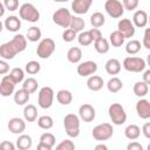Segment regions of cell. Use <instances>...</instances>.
<instances>
[{
  "instance_id": "obj_1",
  "label": "cell",
  "mask_w": 150,
  "mask_h": 150,
  "mask_svg": "<svg viewBox=\"0 0 150 150\" xmlns=\"http://www.w3.org/2000/svg\"><path fill=\"white\" fill-rule=\"evenodd\" d=\"M63 127L69 137H77L80 135V117L75 114H67L63 118Z\"/></svg>"
},
{
  "instance_id": "obj_2",
  "label": "cell",
  "mask_w": 150,
  "mask_h": 150,
  "mask_svg": "<svg viewBox=\"0 0 150 150\" xmlns=\"http://www.w3.org/2000/svg\"><path fill=\"white\" fill-rule=\"evenodd\" d=\"M112 135H114V129H112V125L110 123H101V124H97L91 130L93 138L95 141H100V142L110 139L112 137Z\"/></svg>"
},
{
  "instance_id": "obj_3",
  "label": "cell",
  "mask_w": 150,
  "mask_h": 150,
  "mask_svg": "<svg viewBox=\"0 0 150 150\" xmlns=\"http://www.w3.org/2000/svg\"><path fill=\"white\" fill-rule=\"evenodd\" d=\"M19 15H20V19L28 22H38L40 19V12L33 4H29V2H25L20 6Z\"/></svg>"
},
{
  "instance_id": "obj_4",
  "label": "cell",
  "mask_w": 150,
  "mask_h": 150,
  "mask_svg": "<svg viewBox=\"0 0 150 150\" xmlns=\"http://www.w3.org/2000/svg\"><path fill=\"white\" fill-rule=\"evenodd\" d=\"M108 114H109V117H110L112 124H115V125H122L127 121V112H125L123 105L120 103L110 104L108 108Z\"/></svg>"
},
{
  "instance_id": "obj_5",
  "label": "cell",
  "mask_w": 150,
  "mask_h": 150,
  "mask_svg": "<svg viewBox=\"0 0 150 150\" xmlns=\"http://www.w3.org/2000/svg\"><path fill=\"white\" fill-rule=\"evenodd\" d=\"M145 60L138 56H127L123 60V68L131 73H141L145 69Z\"/></svg>"
},
{
  "instance_id": "obj_6",
  "label": "cell",
  "mask_w": 150,
  "mask_h": 150,
  "mask_svg": "<svg viewBox=\"0 0 150 150\" xmlns=\"http://www.w3.org/2000/svg\"><path fill=\"white\" fill-rule=\"evenodd\" d=\"M55 50V42L50 38H45L42 39L38 47H36V54L40 59H48L52 56V54Z\"/></svg>"
},
{
  "instance_id": "obj_7",
  "label": "cell",
  "mask_w": 150,
  "mask_h": 150,
  "mask_svg": "<svg viewBox=\"0 0 150 150\" xmlns=\"http://www.w3.org/2000/svg\"><path fill=\"white\" fill-rule=\"evenodd\" d=\"M71 16L73 15L70 14L69 9H67L66 7H61L53 13V22L62 28H69Z\"/></svg>"
},
{
  "instance_id": "obj_8",
  "label": "cell",
  "mask_w": 150,
  "mask_h": 150,
  "mask_svg": "<svg viewBox=\"0 0 150 150\" xmlns=\"http://www.w3.org/2000/svg\"><path fill=\"white\" fill-rule=\"evenodd\" d=\"M54 91L50 87H42L38 94V104L42 109H49L53 105Z\"/></svg>"
},
{
  "instance_id": "obj_9",
  "label": "cell",
  "mask_w": 150,
  "mask_h": 150,
  "mask_svg": "<svg viewBox=\"0 0 150 150\" xmlns=\"http://www.w3.org/2000/svg\"><path fill=\"white\" fill-rule=\"evenodd\" d=\"M104 9L107 14L112 19L121 18L125 11L120 0H107L104 4Z\"/></svg>"
},
{
  "instance_id": "obj_10",
  "label": "cell",
  "mask_w": 150,
  "mask_h": 150,
  "mask_svg": "<svg viewBox=\"0 0 150 150\" xmlns=\"http://www.w3.org/2000/svg\"><path fill=\"white\" fill-rule=\"evenodd\" d=\"M79 117L81 121L86 122V123H89L91 121L95 120L96 117V111H95V108L89 104V103H84L82 104L80 108H79Z\"/></svg>"
},
{
  "instance_id": "obj_11",
  "label": "cell",
  "mask_w": 150,
  "mask_h": 150,
  "mask_svg": "<svg viewBox=\"0 0 150 150\" xmlns=\"http://www.w3.org/2000/svg\"><path fill=\"white\" fill-rule=\"evenodd\" d=\"M117 30L121 32L125 39H130L135 35V26L130 19H121L117 23Z\"/></svg>"
},
{
  "instance_id": "obj_12",
  "label": "cell",
  "mask_w": 150,
  "mask_h": 150,
  "mask_svg": "<svg viewBox=\"0 0 150 150\" xmlns=\"http://www.w3.org/2000/svg\"><path fill=\"white\" fill-rule=\"evenodd\" d=\"M15 82L11 79L9 75H5L0 82V95L4 97H8L14 94L15 90Z\"/></svg>"
},
{
  "instance_id": "obj_13",
  "label": "cell",
  "mask_w": 150,
  "mask_h": 150,
  "mask_svg": "<svg viewBox=\"0 0 150 150\" xmlns=\"http://www.w3.org/2000/svg\"><path fill=\"white\" fill-rule=\"evenodd\" d=\"M97 70V63L94 62V61H84V62H81L79 66H77V74L82 77H87V76H90L93 74H95Z\"/></svg>"
},
{
  "instance_id": "obj_14",
  "label": "cell",
  "mask_w": 150,
  "mask_h": 150,
  "mask_svg": "<svg viewBox=\"0 0 150 150\" xmlns=\"http://www.w3.org/2000/svg\"><path fill=\"white\" fill-rule=\"evenodd\" d=\"M55 136L52 132H43L40 136V142L38 144V150H52L55 145Z\"/></svg>"
},
{
  "instance_id": "obj_15",
  "label": "cell",
  "mask_w": 150,
  "mask_h": 150,
  "mask_svg": "<svg viewBox=\"0 0 150 150\" xmlns=\"http://www.w3.org/2000/svg\"><path fill=\"white\" fill-rule=\"evenodd\" d=\"M136 112L139 118L142 120H148L150 118V103L145 98H141L136 103Z\"/></svg>"
},
{
  "instance_id": "obj_16",
  "label": "cell",
  "mask_w": 150,
  "mask_h": 150,
  "mask_svg": "<svg viewBox=\"0 0 150 150\" xmlns=\"http://www.w3.org/2000/svg\"><path fill=\"white\" fill-rule=\"evenodd\" d=\"M7 128L8 130L12 132V134H16V135H20L25 131L26 129V122L20 118V117H13L8 121V124H7Z\"/></svg>"
},
{
  "instance_id": "obj_17",
  "label": "cell",
  "mask_w": 150,
  "mask_h": 150,
  "mask_svg": "<svg viewBox=\"0 0 150 150\" xmlns=\"http://www.w3.org/2000/svg\"><path fill=\"white\" fill-rule=\"evenodd\" d=\"M93 4V0H73L71 1V11L75 14H86L90 6Z\"/></svg>"
},
{
  "instance_id": "obj_18",
  "label": "cell",
  "mask_w": 150,
  "mask_h": 150,
  "mask_svg": "<svg viewBox=\"0 0 150 150\" xmlns=\"http://www.w3.org/2000/svg\"><path fill=\"white\" fill-rule=\"evenodd\" d=\"M132 23L135 27L144 28L148 25V13L143 9H138L132 15Z\"/></svg>"
},
{
  "instance_id": "obj_19",
  "label": "cell",
  "mask_w": 150,
  "mask_h": 150,
  "mask_svg": "<svg viewBox=\"0 0 150 150\" xmlns=\"http://www.w3.org/2000/svg\"><path fill=\"white\" fill-rule=\"evenodd\" d=\"M103 86H104L103 79L98 75H90L87 80V87L91 91H98L103 88Z\"/></svg>"
},
{
  "instance_id": "obj_20",
  "label": "cell",
  "mask_w": 150,
  "mask_h": 150,
  "mask_svg": "<svg viewBox=\"0 0 150 150\" xmlns=\"http://www.w3.org/2000/svg\"><path fill=\"white\" fill-rule=\"evenodd\" d=\"M9 42L14 47V49L16 50V53L23 52L26 49V47H27V39L22 34H15Z\"/></svg>"
},
{
  "instance_id": "obj_21",
  "label": "cell",
  "mask_w": 150,
  "mask_h": 150,
  "mask_svg": "<svg viewBox=\"0 0 150 150\" xmlns=\"http://www.w3.org/2000/svg\"><path fill=\"white\" fill-rule=\"evenodd\" d=\"M4 26L5 28L8 30V32H18L20 28H21V20L19 19V16H15V15H11L8 16L5 22H4Z\"/></svg>"
},
{
  "instance_id": "obj_22",
  "label": "cell",
  "mask_w": 150,
  "mask_h": 150,
  "mask_svg": "<svg viewBox=\"0 0 150 150\" xmlns=\"http://www.w3.org/2000/svg\"><path fill=\"white\" fill-rule=\"evenodd\" d=\"M16 50L14 49V47L11 45V42H5L0 46V56L4 60H12L14 59V56L16 55Z\"/></svg>"
},
{
  "instance_id": "obj_23",
  "label": "cell",
  "mask_w": 150,
  "mask_h": 150,
  "mask_svg": "<svg viewBox=\"0 0 150 150\" xmlns=\"http://www.w3.org/2000/svg\"><path fill=\"white\" fill-rule=\"evenodd\" d=\"M104 68H105V71L109 75H117L121 71L122 66H121V62L117 59H109L105 62Z\"/></svg>"
},
{
  "instance_id": "obj_24",
  "label": "cell",
  "mask_w": 150,
  "mask_h": 150,
  "mask_svg": "<svg viewBox=\"0 0 150 150\" xmlns=\"http://www.w3.org/2000/svg\"><path fill=\"white\" fill-rule=\"evenodd\" d=\"M33 145V139L29 135L20 134V136L16 139V148L19 150H28Z\"/></svg>"
},
{
  "instance_id": "obj_25",
  "label": "cell",
  "mask_w": 150,
  "mask_h": 150,
  "mask_svg": "<svg viewBox=\"0 0 150 150\" xmlns=\"http://www.w3.org/2000/svg\"><path fill=\"white\" fill-rule=\"evenodd\" d=\"M132 91H134V94L137 97L142 98V97L148 95V93H149V84H146L144 81H138V82H136L134 84Z\"/></svg>"
},
{
  "instance_id": "obj_26",
  "label": "cell",
  "mask_w": 150,
  "mask_h": 150,
  "mask_svg": "<svg viewBox=\"0 0 150 150\" xmlns=\"http://www.w3.org/2000/svg\"><path fill=\"white\" fill-rule=\"evenodd\" d=\"M29 96H30V94L26 90V89H23V88H21V89H19V90H16L15 93H14V102L18 104V105H25L28 101H29Z\"/></svg>"
},
{
  "instance_id": "obj_27",
  "label": "cell",
  "mask_w": 150,
  "mask_h": 150,
  "mask_svg": "<svg viewBox=\"0 0 150 150\" xmlns=\"http://www.w3.org/2000/svg\"><path fill=\"white\" fill-rule=\"evenodd\" d=\"M23 117L27 122H34L38 120V109L34 104H27L23 108Z\"/></svg>"
},
{
  "instance_id": "obj_28",
  "label": "cell",
  "mask_w": 150,
  "mask_h": 150,
  "mask_svg": "<svg viewBox=\"0 0 150 150\" xmlns=\"http://www.w3.org/2000/svg\"><path fill=\"white\" fill-rule=\"evenodd\" d=\"M56 100L62 105H68L73 101V94L67 89H61L56 94Z\"/></svg>"
},
{
  "instance_id": "obj_29",
  "label": "cell",
  "mask_w": 150,
  "mask_h": 150,
  "mask_svg": "<svg viewBox=\"0 0 150 150\" xmlns=\"http://www.w3.org/2000/svg\"><path fill=\"white\" fill-rule=\"evenodd\" d=\"M94 48L95 50L98 53V54H105L109 52V48H110V43L107 39L104 38H100L97 40L94 41Z\"/></svg>"
},
{
  "instance_id": "obj_30",
  "label": "cell",
  "mask_w": 150,
  "mask_h": 150,
  "mask_svg": "<svg viewBox=\"0 0 150 150\" xmlns=\"http://www.w3.org/2000/svg\"><path fill=\"white\" fill-rule=\"evenodd\" d=\"M124 135L130 141H135L141 136V129L138 125L136 124H129L125 129H124Z\"/></svg>"
},
{
  "instance_id": "obj_31",
  "label": "cell",
  "mask_w": 150,
  "mask_h": 150,
  "mask_svg": "<svg viewBox=\"0 0 150 150\" xmlns=\"http://www.w3.org/2000/svg\"><path fill=\"white\" fill-rule=\"evenodd\" d=\"M67 59L70 63H79L82 59V50L79 47H71L67 52Z\"/></svg>"
},
{
  "instance_id": "obj_32",
  "label": "cell",
  "mask_w": 150,
  "mask_h": 150,
  "mask_svg": "<svg viewBox=\"0 0 150 150\" xmlns=\"http://www.w3.org/2000/svg\"><path fill=\"white\" fill-rule=\"evenodd\" d=\"M107 88H108V90H109L110 93H112V94L118 93V91L123 88V82H122L121 79L114 76V77H111V79L107 82Z\"/></svg>"
},
{
  "instance_id": "obj_33",
  "label": "cell",
  "mask_w": 150,
  "mask_h": 150,
  "mask_svg": "<svg viewBox=\"0 0 150 150\" xmlns=\"http://www.w3.org/2000/svg\"><path fill=\"white\" fill-rule=\"evenodd\" d=\"M125 41V38L123 34L118 30H114L109 36V43L112 45V47H121Z\"/></svg>"
},
{
  "instance_id": "obj_34",
  "label": "cell",
  "mask_w": 150,
  "mask_h": 150,
  "mask_svg": "<svg viewBox=\"0 0 150 150\" xmlns=\"http://www.w3.org/2000/svg\"><path fill=\"white\" fill-rule=\"evenodd\" d=\"M41 35H42L41 29H40L39 27H36V26H32V27L28 28V30H27L26 39H27L28 41H30V42H36V41H39V40L41 39Z\"/></svg>"
},
{
  "instance_id": "obj_35",
  "label": "cell",
  "mask_w": 150,
  "mask_h": 150,
  "mask_svg": "<svg viewBox=\"0 0 150 150\" xmlns=\"http://www.w3.org/2000/svg\"><path fill=\"white\" fill-rule=\"evenodd\" d=\"M84 27H86V22L81 16H71L69 28H71L76 33H79V32H82L84 29Z\"/></svg>"
},
{
  "instance_id": "obj_36",
  "label": "cell",
  "mask_w": 150,
  "mask_h": 150,
  "mask_svg": "<svg viewBox=\"0 0 150 150\" xmlns=\"http://www.w3.org/2000/svg\"><path fill=\"white\" fill-rule=\"evenodd\" d=\"M90 23L95 28H100L105 23V18L101 12H95L90 16Z\"/></svg>"
},
{
  "instance_id": "obj_37",
  "label": "cell",
  "mask_w": 150,
  "mask_h": 150,
  "mask_svg": "<svg viewBox=\"0 0 150 150\" xmlns=\"http://www.w3.org/2000/svg\"><path fill=\"white\" fill-rule=\"evenodd\" d=\"M38 125H39V128H41L43 130H49V129L53 128L54 121H53V118L50 116L43 115V116H40L38 118Z\"/></svg>"
},
{
  "instance_id": "obj_38",
  "label": "cell",
  "mask_w": 150,
  "mask_h": 150,
  "mask_svg": "<svg viewBox=\"0 0 150 150\" xmlns=\"http://www.w3.org/2000/svg\"><path fill=\"white\" fill-rule=\"evenodd\" d=\"M38 87H39V83L38 81L34 79V77H28L26 80H23V83H22V88L26 89L29 94H33L38 90Z\"/></svg>"
},
{
  "instance_id": "obj_39",
  "label": "cell",
  "mask_w": 150,
  "mask_h": 150,
  "mask_svg": "<svg viewBox=\"0 0 150 150\" xmlns=\"http://www.w3.org/2000/svg\"><path fill=\"white\" fill-rule=\"evenodd\" d=\"M141 50V42L138 40H130L125 45V52L129 55H135Z\"/></svg>"
},
{
  "instance_id": "obj_40",
  "label": "cell",
  "mask_w": 150,
  "mask_h": 150,
  "mask_svg": "<svg viewBox=\"0 0 150 150\" xmlns=\"http://www.w3.org/2000/svg\"><path fill=\"white\" fill-rule=\"evenodd\" d=\"M8 75L11 76V79H12L16 84L20 83V82H22L23 79H25V71H23V69H21V68H19V67L13 68Z\"/></svg>"
},
{
  "instance_id": "obj_41",
  "label": "cell",
  "mask_w": 150,
  "mask_h": 150,
  "mask_svg": "<svg viewBox=\"0 0 150 150\" xmlns=\"http://www.w3.org/2000/svg\"><path fill=\"white\" fill-rule=\"evenodd\" d=\"M41 69V64L38 62V61H29L26 63L25 66V71L28 73L29 75H35L40 71Z\"/></svg>"
},
{
  "instance_id": "obj_42",
  "label": "cell",
  "mask_w": 150,
  "mask_h": 150,
  "mask_svg": "<svg viewBox=\"0 0 150 150\" xmlns=\"http://www.w3.org/2000/svg\"><path fill=\"white\" fill-rule=\"evenodd\" d=\"M77 40H79V43H80L81 46H89V45L93 42V40H91L90 34H89L88 30L81 32V33L79 34V36H77Z\"/></svg>"
},
{
  "instance_id": "obj_43",
  "label": "cell",
  "mask_w": 150,
  "mask_h": 150,
  "mask_svg": "<svg viewBox=\"0 0 150 150\" xmlns=\"http://www.w3.org/2000/svg\"><path fill=\"white\" fill-rule=\"evenodd\" d=\"M56 149L57 150H73L75 149V144L70 139H63L56 145Z\"/></svg>"
},
{
  "instance_id": "obj_44",
  "label": "cell",
  "mask_w": 150,
  "mask_h": 150,
  "mask_svg": "<svg viewBox=\"0 0 150 150\" xmlns=\"http://www.w3.org/2000/svg\"><path fill=\"white\" fill-rule=\"evenodd\" d=\"M76 34H77V33H76L75 30H73L71 28H66L64 32L62 33V39H63V41H66V42H71V41L75 40Z\"/></svg>"
},
{
  "instance_id": "obj_45",
  "label": "cell",
  "mask_w": 150,
  "mask_h": 150,
  "mask_svg": "<svg viewBox=\"0 0 150 150\" xmlns=\"http://www.w3.org/2000/svg\"><path fill=\"white\" fill-rule=\"evenodd\" d=\"M139 0H122V5L127 11H135L138 7Z\"/></svg>"
},
{
  "instance_id": "obj_46",
  "label": "cell",
  "mask_w": 150,
  "mask_h": 150,
  "mask_svg": "<svg viewBox=\"0 0 150 150\" xmlns=\"http://www.w3.org/2000/svg\"><path fill=\"white\" fill-rule=\"evenodd\" d=\"M4 6L7 11L14 12L19 8V0H4Z\"/></svg>"
},
{
  "instance_id": "obj_47",
  "label": "cell",
  "mask_w": 150,
  "mask_h": 150,
  "mask_svg": "<svg viewBox=\"0 0 150 150\" xmlns=\"http://www.w3.org/2000/svg\"><path fill=\"white\" fill-rule=\"evenodd\" d=\"M88 32H89V34H90V38H91L93 42H94L95 40H97V39L102 38V33H101V30H100L98 28L93 27V28H91V29H89Z\"/></svg>"
},
{
  "instance_id": "obj_48",
  "label": "cell",
  "mask_w": 150,
  "mask_h": 150,
  "mask_svg": "<svg viewBox=\"0 0 150 150\" xmlns=\"http://www.w3.org/2000/svg\"><path fill=\"white\" fill-rule=\"evenodd\" d=\"M142 45L146 48V49H150V29L146 28L145 32H144V36H143V42Z\"/></svg>"
},
{
  "instance_id": "obj_49",
  "label": "cell",
  "mask_w": 150,
  "mask_h": 150,
  "mask_svg": "<svg viewBox=\"0 0 150 150\" xmlns=\"http://www.w3.org/2000/svg\"><path fill=\"white\" fill-rule=\"evenodd\" d=\"M9 71V64L6 60H0V75H5Z\"/></svg>"
},
{
  "instance_id": "obj_50",
  "label": "cell",
  "mask_w": 150,
  "mask_h": 150,
  "mask_svg": "<svg viewBox=\"0 0 150 150\" xmlns=\"http://www.w3.org/2000/svg\"><path fill=\"white\" fill-rule=\"evenodd\" d=\"M0 149L1 150H14L15 145L9 141H4L0 143Z\"/></svg>"
},
{
  "instance_id": "obj_51",
  "label": "cell",
  "mask_w": 150,
  "mask_h": 150,
  "mask_svg": "<svg viewBox=\"0 0 150 150\" xmlns=\"http://www.w3.org/2000/svg\"><path fill=\"white\" fill-rule=\"evenodd\" d=\"M127 150H143V146H142L141 143L134 141V142H131L127 145Z\"/></svg>"
},
{
  "instance_id": "obj_52",
  "label": "cell",
  "mask_w": 150,
  "mask_h": 150,
  "mask_svg": "<svg viewBox=\"0 0 150 150\" xmlns=\"http://www.w3.org/2000/svg\"><path fill=\"white\" fill-rule=\"evenodd\" d=\"M142 132L145 138H150V122H145L142 127Z\"/></svg>"
},
{
  "instance_id": "obj_53",
  "label": "cell",
  "mask_w": 150,
  "mask_h": 150,
  "mask_svg": "<svg viewBox=\"0 0 150 150\" xmlns=\"http://www.w3.org/2000/svg\"><path fill=\"white\" fill-rule=\"evenodd\" d=\"M143 81L146 84H150V69H146L143 74Z\"/></svg>"
},
{
  "instance_id": "obj_54",
  "label": "cell",
  "mask_w": 150,
  "mask_h": 150,
  "mask_svg": "<svg viewBox=\"0 0 150 150\" xmlns=\"http://www.w3.org/2000/svg\"><path fill=\"white\" fill-rule=\"evenodd\" d=\"M5 12H6V8H5L4 4H2V2H0V18L5 15Z\"/></svg>"
},
{
  "instance_id": "obj_55",
  "label": "cell",
  "mask_w": 150,
  "mask_h": 150,
  "mask_svg": "<svg viewBox=\"0 0 150 150\" xmlns=\"http://www.w3.org/2000/svg\"><path fill=\"white\" fill-rule=\"evenodd\" d=\"M95 149H96V150H107L108 146H107L105 144H98V145L95 146Z\"/></svg>"
},
{
  "instance_id": "obj_56",
  "label": "cell",
  "mask_w": 150,
  "mask_h": 150,
  "mask_svg": "<svg viewBox=\"0 0 150 150\" xmlns=\"http://www.w3.org/2000/svg\"><path fill=\"white\" fill-rule=\"evenodd\" d=\"M2 29H4V23H2L1 21H0V33L2 32Z\"/></svg>"
},
{
  "instance_id": "obj_57",
  "label": "cell",
  "mask_w": 150,
  "mask_h": 150,
  "mask_svg": "<svg viewBox=\"0 0 150 150\" xmlns=\"http://www.w3.org/2000/svg\"><path fill=\"white\" fill-rule=\"evenodd\" d=\"M55 2H67V1H69V0H54Z\"/></svg>"
}]
</instances>
